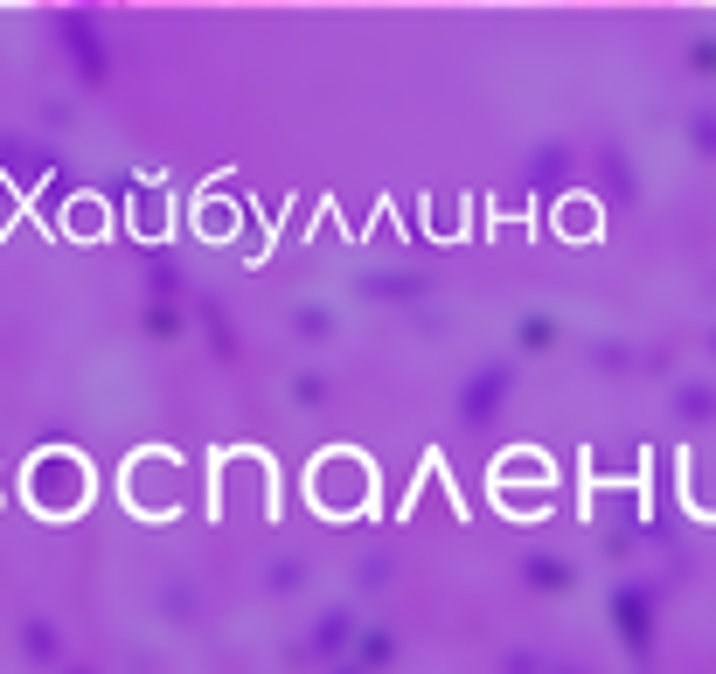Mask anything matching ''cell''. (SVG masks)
Here are the masks:
<instances>
[{"mask_svg":"<svg viewBox=\"0 0 716 674\" xmlns=\"http://www.w3.org/2000/svg\"><path fill=\"white\" fill-rule=\"evenodd\" d=\"M35 487H42V508H56V515H63V508H77V501H84V487H91V480H84V466H70V459H42V466H35Z\"/></svg>","mask_w":716,"mask_h":674,"instance_id":"obj_1","label":"cell"},{"mask_svg":"<svg viewBox=\"0 0 716 674\" xmlns=\"http://www.w3.org/2000/svg\"><path fill=\"white\" fill-rule=\"evenodd\" d=\"M84 7H98V0H84Z\"/></svg>","mask_w":716,"mask_h":674,"instance_id":"obj_2","label":"cell"}]
</instances>
